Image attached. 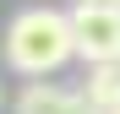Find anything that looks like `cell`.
Wrapping results in <instances>:
<instances>
[{"label": "cell", "mask_w": 120, "mask_h": 114, "mask_svg": "<svg viewBox=\"0 0 120 114\" xmlns=\"http://www.w3.org/2000/svg\"><path fill=\"white\" fill-rule=\"evenodd\" d=\"M71 33H76V54L87 65L120 60V6L115 0H76L71 6Z\"/></svg>", "instance_id": "7a4b0ae2"}, {"label": "cell", "mask_w": 120, "mask_h": 114, "mask_svg": "<svg viewBox=\"0 0 120 114\" xmlns=\"http://www.w3.org/2000/svg\"><path fill=\"white\" fill-rule=\"evenodd\" d=\"M66 60H76V33H71V11H49V6H27L11 16L6 27V65L22 76H55Z\"/></svg>", "instance_id": "6da1fadb"}, {"label": "cell", "mask_w": 120, "mask_h": 114, "mask_svg": "<svg viewBox=\"0 0 120 114\" xmlns=\"http://www.w3.org/2000/svg\"><path fill=\"white\" fill-rule=\"evenodd\" d=\"M104 114H120V103H115V109H104Z\"/></svg>", "instance_id": "5b68a950"}, {"label": "cell", "mask_w": 120, "mask_h": 114, "mask_svg": "<svg viewBox=\"0 0 120 114\" xmlns=\"http://www.w3.org/2000/svg\"><path fill=\"white\" fill-rule=\"evenodd\" d=\"M82 98H87L93 109H115V103H120V60H98V65H87Z\"/></svg>", "instance_id": "277c9868"}, {"label": "cell", "mask_w": 120, "mask_h": 114, "mask_svg": "<svg viewBox=\"0 0 120 114\" xmlns=\"http://www.w3.org/2000/svg\"><path fill=\"white\" fill-rule=\"evenodd\" d=\"M87 98H82V87H55L44 82V76H33V82L22 87V98H16V114H82Z\"/></svg>", "instance_id": "3957f363"}, {"label": "cell", "mask_w": 120, "mask_h": 114, "mask_svg": "<svg viewBox=\"0 0 120 114\" xmlns=\"http://www.w3.org/2000/svg\"><path fill=\"white\" fill-rule=\"evenodd\" d=\"M115 6H120V0H115Z\"/></svg>", "instance_id": "8992f818"}]
</instances>
